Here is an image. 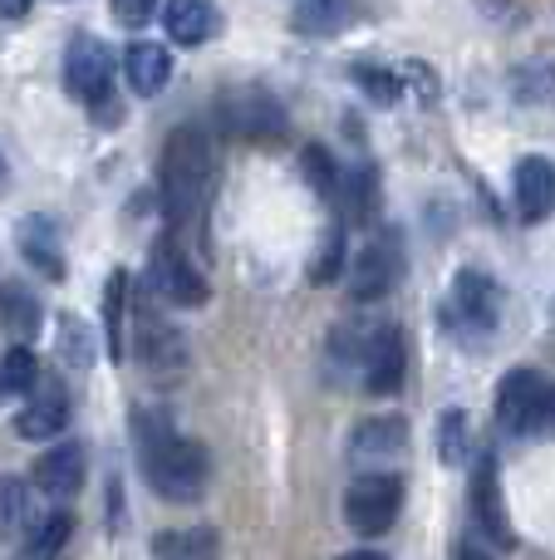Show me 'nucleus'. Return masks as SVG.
I'll return each instance as SVG.
<instances>
[{
	"instance_id": "obj_22",
	"label": "nucleus",
	"mask_w": 555,
	"mask_h": 560,
	"mask_svg": "<svg viewBox=\"0 0 555 560\" xmlns=\"http://www.w3.org/2000/svg\"><path fill=\"white\" fill-rule=\"evenodd\" d=\"M35 384H39V359L29 354L25 345H10L5 354H0V404L25 398Z\"/></svg>"
},
{
	"instance_id": "obj_15",
	"label": "nucleus",
	"mask_w": 555,
	"mask_h": 560,
	"mask_svg": "<svg viewBox=\"0 0 555 560\" xmlns=\"http://www.w3.org/2000/svg\"><path fill=\"white\" fill-rule=\"evenodd\" d=\"M25 398H29V404L15 413V433L25 438V443H49V438L64 433V423H69V398H64V388L35 384Z\"/></svg>"
},
{
	"instance_id": "obj_38",
	"label": "nucleus",
	"mask_w": 555,
	"mask_h": 560,
	"mask_svg": "<svg viewBox=\"0 0 555 560\" xmlns=\"http://www.w3.org/2000/svg\"><path fill=\"white\" fill-rule=\"evenodd\" d=\"M5 177H10V167H5V158H0V187H5Z\"/></svg>"
},
{
	"instance_id": "obj_5",
	"label": "nucleus",
	"mask_w": 555,
	"mask_h": 560,
	"mask_svg": "<svg viewBox=\"0 0 555 560\" xmlns=\"http://www.w3.org/2000/svg\"><path fill=\"white\" fill-rule=\"evenodd\" d=\"M403 512V477L393 472H364L344 497V522L359 536H383Z\"/></svg>"
},
{
	"instance_id": "obj_29",
	"label": "nucleus",
	"mask_w": 555,
	"mask_h": 560,
	"mask_svg": "<svg viewBox=\"0 0 555 560\" xmlns=\"http://www.w3.org/2000/svg\"><path fill=\"white\" fill-rule=\"evenodd\" d=\"M69 536H74V516H69V512H49L45 522H39L35 532H29L25 551H29V560H49V556L64 551Z\"/></svg>"
},
{
	"instance_id": "obj_1",
	"label": "nucleus",
	"mask_w": 555,
	"mask_h": 560,
	"mask_svg": "<svg viewBox=\"0 0 555 560\" xmlns=\"http://www.w3.org/2000/svg\"><path fill=\"white\" fill-rule=\"evenodd\" d=\"M133 447L138 463H143V477L163 502H197L206 492V477H212V463H206V447L182 438L167 413H153V408H138L133 413Z\"/></svg>"
},
{
	"instance_id": "obj_30",
	"label": "nucleus",
	"mask_w": 555,
	"mask_h": 560,
	"mask_svg": "<svg viewBox=\"0 0 555 560\" xmlns=\"http://www.w3.org/2000/svg\"><path fill=\"white\" fill-rule=\"evenodd\" d=\"M29 516V497H25V482L20 477H5L0 472V541H15L20 526Z\"/></svg>"
},
{
	"instance_id": "obj_24",
	"label": "nucleus",
	"mask_w": 555,
	"mask_h": 560,
	"mask_svg": "<svg viewBox=\"0 0 555 560\" xmlns=\"http://www.w3.org/2000/svg\"><path fill=\"white\" fill-rule=\"evenodd\" d=\"M157 560H216V532L197 526V532H167L157 536Z\"/></svg>"
},
{
	"instance_id": "obj_35",
	"label": "nucleus",
	"mask_w": 555,
	"mask_h": 560,
	"mask_svg": "<svg viewBox=\"0 0 555 560\" xmlns=\"http://www.w3.org/2000/svg\"><path fill=\"white\" fill-rule=\"evenodd\" d=\"M452 560H497V556L482 551L477 541H458V546H452Z\"/></svg>"
},
{
	"instance_id": "obj_13",
	"label": "nucleus",
	"mask_w": 555,
	"mask_h": 560,
	"mask_svg": "<svg viewBox=\"0 0 555 560\" xmlns=\"http://www.w3.org/2000/svg\"><path fill=\"white\" fill-rule=\"evenodd\" d=\"M409 453V423L399 413H383V418H364L350 438V457L359 467H374V463H399Z\"/></svg>"
},
{
	"instance_id": "obj_18",
	"label": "nucleus",
	"mask_w": 555,
	"mask_h": 560,
	"mask_svg": "<svg viewBox=\"0 0 555 560\" xmlns=\"http://www.w3.org/2000/svg\"><path fill=\"white\" fill-rule=\"evenodd\" d=\"M163 25H167V39H173V45L192 49V45H206V39L222 30V15H216L212 0H167Z\"/></svg>"
},
{
	"instance_id": "obj_3",
	"label": "nucleus",
	"mask_w": 555,
	"mask_h": 560,
	"mask_svg": "<svg viewBox=\"0 0 555 560\" xmlns=\"http://www.w3.org/2000/svg\"><path fill=\"white\" fill-rule=\"evenodd\" d=\"M492 413H497V428L507 438H536L555 423V388L546 384V374L521 364L497 384Z\"/></svg>"
},
{
	"instance_id": "obj_33",
	"label": "nucleus",
	"mask_w": 555,
	"mask_h": 560,
	"mask_svg": "<svg viewBox=\"0 0 555 560\" xmlns=\"http://www.w3.org/2000/svg\"><path fill=\"white\" fill-rule=\"evenodd\" d=\"M340 271H344V232H340V226H334V232L324 236L320 256H315L310 280H315V285H330V280H340Z\"/></svg>"
},
{
	"instance_id": "obj_39",
	"label": "nucleus",
	"mask_w": 555,
	"mask_h": 560,
	"mask_svg": "<svg viewBox=\"0 0 555 560\" xmlns=\"http://www.w3.org/2000/svg\"><path fill=\"white\" fill-rule=\"evenodd\" d=\"M551 319H555V310H551Z\"/></svg>"
},
{
	"instance_id": "obj_21",
	"label": "nucleus",
	"mask_w": 555,
	"mask_h": 560,
	"mask_svg": "<svg viewBox=\"0 0 555 560\" xmlns=\"http://www.w3.org/2000/svg\"><path fill=\"white\" fill-rule=\"evenodd\" d=\"M300 35H340L350 25V0H295V20H291Z\"/></svg>"
},
{
	"instance_id": "obj_23",
	"label": "nucleus",
	"mask_w": 555,
	"mask_h": 560,
	"mask_svg": "<svg viewBox=\"0 0 555 560\" xmlns=\"http://www.w3.org/2000/svg\"><path fill=\"white\" fill-rule=\"evenodd\" d=\"M350 79L374 98V104H383V108H393V104H399V94H403V79L393 74L389 65H374V59H354Z\"/></svg>"
},
{
	"instance_id": "obj_31",
	"label": "nucleus",
	"mask_w": 555,
	"mask_h": 560,
	"mask_svg": "<svg viewBox=\"0 0 555 560\" xmlns=\"http://www.w3.org/2000/svg\"><path fill=\"white\" fill-rule=\"evenodd\" d=\"M59 359H64L69 369H88V364H94V335H88V325L79 315L59 319Z\"/></svg>"
},
{
	"instance_id": "obj_10",
	"label": "nucleus",
	"mask_w": 555,
	"mask_h": 560,
	"mask_svg": "<svg viewBox=\"0 0 555 560\" xmlns=\"http://www.w3.org/2000/svg\"><path fill=\"white\" fill-rule=\"evenodd\" d=\"M216 118H222L226 133L236 138H256V143H275V138L285 133V108L275 104L265 89H241V94H232L222 108H216Z\"/></svg>"
},
{
	"instance_id": "obj_16",
	"label": "nucleus",
	"mask_w": 555,
	"mask_h": 560,
	"mask_svg": "<svg viewBox=\"0 0 555 560\" xmlns=\"http://www.w3.org/2000/svg\"><path fill=\"white\" fill-rule=\"evenodd\" d=\"M35 487L49 502H69L84 487V443H59L35 463Z\"/></svg>"
},
{
	"instance_id": "obj_7",
	"label": "nucleus",
	"mask_w": 555,
	"mask_h": 560,
	"mask_svg": "<svg viewBox=\"0 0 555 560\" xmlns=\"http://www.w3.org/2000/svg\"><path fill=\"white\" fill-rule=\"evenodd\" d=\"M64 89L79 104H104L114 89V49L98 35H74L64 49Z\"/></svg>"
},
{
	"instance_id": "obj_36",
	"label": "nucleus",
	"mask_w": 555,
	"mask_h": 560,
	"mask_svg": "<svg viewBox=\"0 0 555 560\" xmlns=\"http://www.w3.org/2000/svg\"><path fill=\"white\" fill-rule=\"evenodd\" d=\"M29 15V0H0V20H25Z\"/></svg>"
},
{
	"instance_id": "obj_32",
	"label": "nucleus",
	"mask_w": 555,
	"mask_h": 560,
	"mask_svg": "<svg viewBox=\"0 0 555 560\" xmlns=\"http://www.w3.org/2000/svg\"><path fill=\"white\" fill-rule=\"evenodd\" d=\"M300 167H305V177H310V187H315L320 197H334V192H340V167L330 163V153H324L320 143L300 148Z\"/></svg>"
},
{
	"instance_id": "obj_34",
	"label": "nucleus",
	"mask_w": 555,
	"mask_h": 560,
	"mask_svg": "<svg viewBox=\"0 0 555 560\" xmlns=\"http://www.w3.org/2000/svg\"><path fill=\"white\" fill-rule=\"evenodd\" d=\"M153 15H157V0H114V20L118 25H128V30L147 25Z\"/></svg>"
},
{
	"instance_id": "obj_6",
	"label": "nucleus",
	"mask_w": 555,
	"mask_h": 560,
	"mask_svg": "<svg viewBox=\"0 0 555 560\" xmlns=\"http://www.w3.org/2000/svg\"><path fill=\"white\" fill-rule=\"evenodd\" d=\"M147 276H153V290L167 300V305H182V310H202L206 300H212V290H206V276L192 266V256L177 246V236H157L153 246V266H147Z\"/></svg>"
},
{
	"instance_id": "obj_25",
	"label": "nucleus",
	"mask_w": 555,
	"mask_h": 560,
	"mask_svg": "<svg viewBox=\"0 0 555 560\" xmlns=\"http://www.w3.org/2000/svg\"><path fill=\"white\" fill-rule=\"evenodd\" d=\"M123 305H128V271H114L104 285V329H108V354L123 359Z\"/></svg>"
},
{
	"instance_id": "obj_2",
	"label": "nucleus",
	"mask_w": 555,
	"mask_h": 560,
	"mask_svg": "<svg viewBox=\"0 0 555 560\" xmlns=\"http://www.w3.org/2000/svg\"><path fill=\"white\" fill-rule=\"evenodd\" d=\"M216 183V148L212 133L197 124H182L163 148L157 163V192H163V212L173 226H187L206 207Z\"/></svg>"
},
{
	"instance_id": "obj_8",
	"label": "nucleus",
	"mask_w": 555,
	"mask_h": 560,
	"mask_svg": "<svg viewBox=\"0 0 555 560\" xmlns=\"http://www.w3.org/2000/svg\"><path fill=\"white\" fill-rule=\"evenodd\" d=\"M138 364L147 369V378L157 384H177L187 374V339L177 325H167L163 315L138 305Z\"/></svg>"
},
{
	"instance_id": "obj_27",
	"label": "nucleus",
	"mask_w": 555,
	"mask_h": 560,
	"mask_svg": "<svg viewBox=\"0 0 555 560\" xmlns=\"http://www.w3.org/2000/svg\"><path fill=\"white\" fill-rule=\"evenodd\" d=\"M340 192L350 197L354 222H369V217L379 212V173H374V167H354L350 177H340Z\"/></svg>"
},
{
	"instance_id": "obj_11",
	"label": "nucleus",
	"mask_w": 555,
	"mask_h": 560,
	"mask_svg": "<svg viewBox=\"0 0 555 560\" xmlns=\"http://www.w3.org/2000/svg\"><path fill=\"white\" fill-rule=\"evenodd\" d=\"M472 512H477L482 532H487L492 541L501 546V551H511V546H517V526H511L507 502H501L497 457H487V453H482V457H477V467H472Z\"/></svg>"
},
{
	"instance_id": "obj_4",
	"label": "nucleus",
	"mask_w": 555,
	"mask_h": 560,
	"mask_svg": "<svg viewBox=\"0 0 555 560\" xmlns=\"http://www.w3.org/2000/svg\"><path fill=\"white\" fill-rule=\"evenodd\" d=\"M448 325L468 339H487L501 325V285L487 271H458L448 290Z\"/></svg>"
},
{
	"instance_id": "obj_17",
	"label": "nucleus",
	"mask_w": 555,
	"mask_h": 560,
	"mask_svg": "<svg viewBox=\"0 0 555 560\" xmlns=\"http://www.w3.org/2000/svg\"><path fill=\"white\" fill-rule=\"evenodd\" d=\"M123 79L133 94L153 98L157 89L173 79V55H167V45H157V39H133V45L123 49Z\"/></svg>"
},
{
	"instance_id": "obj_9",
	"label": "nucleus",
	"mask_w": 555,
	"mask_h": 560,
	"mask_svg": "<svg viewBox=\"0 0 555 560\" xmlns=\"http://www.w3.org/2000/svg\"><path fill=\"white\" fill-rule=\"evenodd\" d=\"M403 374H409V345H403V329L399 325H379L364 335L359 349V378L369 394H399Z\"/></svg>"
},
{
	"instance_id": "obj_37",
	"label": "nucleus",
	"mask_w": 555,
	"mask_h": 560,
	"mask_svg": "<svg viewBox=\"0 0 555 560\" xmlns=\"http://www.w3.org/2000/svg\"><path fill=\"white\" fill-rule=\"evenodd\" d=\"M340 560H389V556H383V551H344Z\"/></svg>"
},
{
	"instance_id": "obj_26",
	"label": "nucleus",
	"mask_w": 555,
	"mask_h": 560,
	"mask_svg": "<svg viewBox=\"0 0 555 560\" xmlns=\"http://www.w3.org/2000/svg\"><path fill=\"white\" fill-rule=\"evenodd\" d=\"M468 447H472V423L462 408H448V413L438 418V457L448 467L468 463Z\"/></svg>"
},
{
	"instance_id": "obj_20",
	"label": "nucleus",
	"mask_w": 555,
	"mask_h": 560,
	"mask_svg": "<svg viewBox=\"0 0 555 560\" xmlns=\"http://www.w3.org/2000/svg\"><path fill=\"white\" fill-rule=\"evenodd\" d=\"M39 319H45V310H39V300L29 295L20 280H5L0 285V329L15 339H35Z\"/></svg>"
},
{
	"instance_id": "obj_28",
	"label": "nucleus",
	"mask_w": 555,
	"mask_h": 560,
	"mask_svg": "<svg viewBox=\"0 0 555 560\" xmlns=\"http://www.w3.org/2000/svg\"><path fill=\"white\" fill-rule=\"evenodd\" d=\"M517 98L521 104H551L555 98V59L536 55L531 65L517 69Z\"/></svg>"
},
{
	"instance_id": "obj_12",
	"label": "nucleus",
	"mask_w": 555,
	"mask_h": 560,
	"mask_svg": "<svg viewBox=\"0 0 555 560\" xmlns=\"http://www.w3.org/2000/svg\"><path fill=\"white\" fill-rule=\"evenodd\" d=\"M511 197H517V217L527 226L546 222L555 212V163L541 153L521 158L517 163V177H511Z\"/></svg>"
},
{
	"instance_id": "obj_14",
	"label": "nucleus",
	"mask_w": 555,
	"mask_h": 560,
	"mask_svg": "<svg viewBox=\"0 0 555 560\" xmlns=\"http://www.w3.org/2000/svg\"><path fill=\"white\" fill-rule=\"evenodd\" d=\"M403 271V256L393 242H369L359 256H354V271H350V295L354 300H383L393 285H399Z\"/></svg>"
},
{
	"instance_id": "obj_19",
	"label": "nucleus",
	"mask_w": 555,
	"mask_h": 560,
	"mask_svg": "<svg viewBox=\"0 0 555 560\" xmlns=\"http://www.w3.org/2000/svg\"><path fill=\"white\" fill-rule=\"evenodd\" d=\"M15 242H20V256H25L39 276L64 280V252H59V236L45 217H25V222L15 226Z\"/></svg>"
}]
</instances>
